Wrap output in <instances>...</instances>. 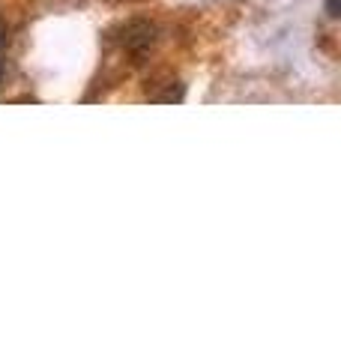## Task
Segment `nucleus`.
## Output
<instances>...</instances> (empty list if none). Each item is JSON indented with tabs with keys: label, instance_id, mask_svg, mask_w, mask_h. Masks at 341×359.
<instances>
[{
	"label": "nucleus",
	"instance_id": "nucleus-1",
	"mask_svg": "<svg viewBox=\"0 0 341 359\" xmlns=\"http://www.w3.org/2000/svg\"><path fill=\"white\" fill-rule=\"evenodd\" d=\"M326 13L329 18H338V0H326Z\"/></svg>",
	"mask_w": 341,
	"mask_h": 359
},
{
	"label": "nucleus",
	"instance_id": "nucleus-2",
	"mask_svg": "<svg viewBox=\"0 0 341 359\" xmlns=\"http://www.w3.org/2000/svg\"><path fill=\"white\" fill-rule=\"evenodd\" d=\"M6 45V25H4V18H0V48Z\"/></svg>",
	"mask_w": 341,
	"mask_h": 359
},
{
	"label": "nucleus",
	"instance_id": "nucleus-3",
	"mask_svg": "<svg viewBox=\"0 0 341 359\" xmlns=\"http://www.w3.org/2000/svg\"><path fill=\"white\" fill-rule=\"evenodd\" d=\"M0 78H4V66H0Z\"/></svg>",
	"mask_w": 341,
	"mask_h": 359
}]
</instances>
